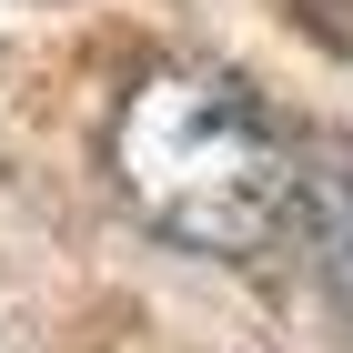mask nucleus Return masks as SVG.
<instances>
[{"label":"nucleus","mask_w":353,"mask_h":353,"mask_svg":"<svg viewBox=\"0 0 353 353\" xmlns=\"http://www.w3.org/2000/svg\"><path fill=\"white\" fill-rule=\"evenodd\" d=\"M303 252L323 272V293L353 313V141H333L323 162H303V212H293Z\"/></svg>","instance_id":"obj_2"},{"label":"nucleus","mask_w":353,"mask_h":353,"mask_svg":"<svg viewBox=\"0 0 353 353\" xmlns=\"http://www.w3.org/2000/svg\"><path fill=\"white\" fill-rule=\"evenodd\" d=\"M293 21L323 41V51H343L353 61V0H293Z\"/></svg>","instance_id":"obj_3"},{"label":"nucleus","mask_w":353,"mask_h":353,"mask_svg":"<svg viewBox=\"0 0 353 353\" xmlns=\"http://www.w3.org/2000/svg\"><path fill=\"white\" fill-rule=\"evenodd\" d=\"M111 182L162 243L182 252H272L303 212V152L283 111L232 71H152L111 121Z\"/></svg>","instance_id":"obj_1"}]
</instances>
